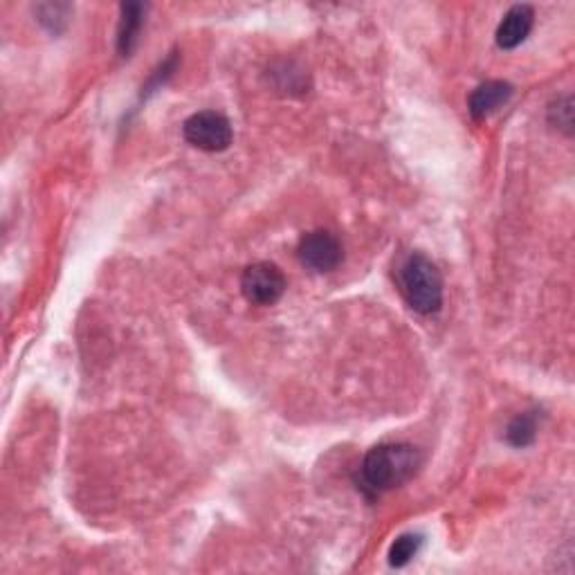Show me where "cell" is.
Here are the masks:
<instances>
[{
    "instance_id": "obj_11",
    "label": "cell",
    "mask_w": 575,
    "mask_h": 575,
    "mask_svg": "<svg viewBox=\"0 0 575 575\" xmlns=\"http://www.w3.org/2000/svg\"><path fill=\"white\" fill-rule=\"evenodd\" d=\"M551 124L553 126H558V129H562L564 133H571V126H573V102H571V97H562L558 99L551 106Z\"/></svg>"
},
{
    "instance_id": "obj_7",
    "label": "cell",
    "mask_w": 575,
    "mask_h": 575,
    "mask_svg": "<svg viewBox=\"0 0 575 575\" xmlns=\"http://www.w3.org/2000/svg\"><path fill=\"white\" fill-rule=\"evenodd\" d=\"M510 97H513V86L508 81H486L470 95V115L474 120H486L492 113H497Z\"/></svg>"
},
{
    "instance_id": "obj_10",
    "label": "cell",
    "mask_w": 575,
    "mask_h": 575,
    "mask_svg": "<svg viewBox=\"0 0 575 575\" xmlns=\"http://www.w3.org/2000/svg\"><path fill=\"white\" fill-rule=\"evenodd\" d=\"M537 436V416L533 412L519 414L513 423L508 425L506 438L510 445L515 447H526L535 441Z\"/></svg>"
},
{
    "instance_id": "obj_1",
    "label": "cell",
    "mask_w": 575,
    "mask_h": 575,
    "mask_svg": "<svg viewBox=\"0 0 575 575\" xmlns=\"http://www.w3.org/2000/svg\"><path fill=\"white\" fill-rule=\"evenodd\" d=\"M421 452L407 443H385L369 450L360 465V488L371 497L400 488L414 477Z\"/></svg>"
},
{
    "instance_id": "obj_6",
    "label": "cell",
    "mask_w": 575,
    "mask_h": 575,
    "mask_svg": "<svg viewBox=\"0 0 575 575\" xmlns=\"http://www.w3.org/2000/svg\"><path fill=\"white\" fill-rule=\"evenodd\" d=\"M533 21H535L533 7H528V5L510 7L504 16V21L499 23L497 34H495L499 48L513 50L517 48V45H522L533 30Z\"/></svg>"
},
{
    "instance_id": "obj_8",
    "label": "cell",
    "mask_w": 575,
    "mask_h": 575,
    "mask_svg": "<svg viewBox=\"0 0 575 575\" xmlns=\"http://www.w3.org/2000/svg\"><path fill=\"white\" fill-rule=\"evenodd\" d=\"M144 12L146 7L140 3H126L122 5L120 25H117V52L122 57H131L140 39V30L144 25Z\"/></svg>"
},
{
    "instance_id": "obj_5",
    "label": "cell",
    "mask_w": 575,
    "mask_h": 575,
    "mask_svg": "<svg viewBox=\"0 0 575 575\" xmlns=\"http://www.w3.org/2000/svg\"><path fill=\"white\" fill-rule=\"evenodd\" d=\"M297 257L301 266H306L313 272H331L342 263V243L333 232L315 230L306 236H301L297 245Z\"/></svg>"
},
{
    "instance_id": "obj_9",
    "label": "cell",
    "mask_w": 575,
    "mask_h": 575,
    "mask_svg": "<svg viewBox=\"0 0 575 575\" xmlns=\"http://www.w3.org/2000/svg\"><path fill=\"white\" fill-rule=\"evenodd\" d=\"M421 546H423L421 535H414V533L400 535L389 549V564L396 569L407 567V564L416 558L418 551H421Z\"/></svg>"
},
{
    "instance_id": "obj_4",
    "label": "cell",
    "mask_w": 575,
    "mask_h": 575,
    "mask_svg": "<svg viewBox=\"0 0 575 575\" xmlns=\"http://www.w3.org/2000/svg\"><path fill=\"white\" fill-rule=\"evenodd\" d=\"M182 133H185V140L196 146L200 151L207 153H218L225 151L227 146L232 144V124L225 115L214 113V111H203L191 115L189 120L182 126Z\"/></svg>"
},
{
    "instance_id": "obj_3",
    "label": "cell",
    "mask_w": 575,
    "mask_h": 575,
    "mask_svg": "<svg viewBox=\"0 0 575 575\" xmlns=\"http://www.w3.org/2000/svg\"><path fill=\"white\" fill-rule=\"evenodd\" d=\"M286 277L275 263L259 261L243 270L241 275V292L243 297L254 306H272L284 297Z\"/></svg>"
},
{
    "instance_id": "obj_2",
    "label": "cell",
    "mask_w": 575,
    "mask_h": 575,
    "mask_svg": "<svg viewBox=\"0 0 575 575\" xmlns=\"http://www.w3.org/2000/svg\"><path fill=\"white\" fill-rule=\"evenodd\" d=\"M400 290L416 313L432 315L443 306V277L434 263L421 252H412L400 263Z\"/></svg>"
}]
</instances>
